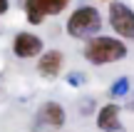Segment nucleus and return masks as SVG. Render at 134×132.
Here are the masks:
<instances>
[{"label":"nucleus","mask_w":134,"mask_h":132,"mask_svg":"<svg viewBox=\"0 0 134 132\" xmlns=\"http://www.w3.org/2000/svg\"><path fill=\"white\" fill-rule=\"evenodd\" d=\"M85 57L92 65H107V62H117V60L127 57V47L122 40L117 38H104L97 35L85 45Z\"/></svg>","instance_id":"nucleus-1"},{"label":"nucleus","mask_w":134,"mask_h":132,"mask_svg":"<svg viewBox=\"0 0 134 132\" xmlns=\"http://www.w3.org/2000/svg\"><path fill=\"white\" fill-rule=\"evenodd\" d=\"M99 28H102V18L97 13V8H92V5L77 8L67 20V33L72 38H92V35H97Z\"/></svg>","instance_id":"nucleus-2"},{"label":"nucleus","mask_w":134,"mask_h":132,"mask_svg":"<svg viewBox=\"0 0 134 132\" xmlns=\"http://www.w3.org/2000/svg\"><path fill=\"white\" fill-rule=\"evenodd\" d=\"M109 25L117 35L134 40V10L127 8L124 3H112L109 5Z\"/></svg>","instance_id":"nucleus-3"},{"label":"nucleus","mask_w":134,"mask_h":132,"mask_svg":"<svg viewBox=\"0 0 134 132\" xmlns=\"http://www.w3.org/2000/svg\"><path fill=\"white\" fill-rule=\"evenodd\" d=\"M70 5V0H25V15L32 25L42 23L47 15H57Z\"/></svg>","instance_id":"nucleus-4"},{"label":"nucleus","mask_w":134,"mask_h":132,"mask_svg":"<svg viewBox=\"0 0 134 132\" xmlns=\"http://www.w3.org/2000/svg\"><path fill=\"white\" fill-rule=\"evenodd\" d=\"M42 40L37 38V35H32V33H18L15 35V40H13V52L18 55V57H35V55H40L42 52Z\"/></svg>","instance_id":"nucleus-5"},{"label":"nucleus","mask_w":134,"mask_h":132,"mask_svg":"<svg viewBox=\"0 0 134 132\" xmlns=\"http://www.w3.org/2000/svg\"><path fill=\"white\" fill-rule=\"evenodd\" d=\"M62 65H65L62 52H60V50H47V52H42V57H40L37 70H40L42 77H57Z\"/></svg>","instance_id":"nucleus-6"},{"label":"nucleus","mask_w":134,"mask_h":132,"mask_svg":"<svg viewBox=\"0 0 134 132\" xmlns=\"http://www.w3.org/2000/svg\"><path fill=\"white\" fill-rule=\"evenodd\" d=\"M97 127L104 132H119V107L117 105H104L97 115Z\"/></svg>","instance_id":"nucleus-7"},{"label":"nucleus","mask_w":134,"mask_h":132,"mask_svg":"<svg viewBox=\"0 0 134 132\" xmlns=\"http://www.w3.org/2000/svg\"><path fill=\"white\" fill-rule=\"evenodd\" d=\"M40 122L47 127H62L65 125V110L57 102H45L40 107Z\"/></svg>","instance_id":"nucleus-8"},{"label":"nucleus","mask_w":134,"mask_h":132,"mask_svg":"<svg viewBox=\"0 0 134 132\" xmlns=\"http://www.w3.org/2000/svg\"><path fill=\"white\" fill-rule=\"evenodd\" d=\"M8 5H10V3H8V0H0V15H3V13H5V10H8Z\"/></svg>","instance_id":"nucleus-9"}]
</instances>
